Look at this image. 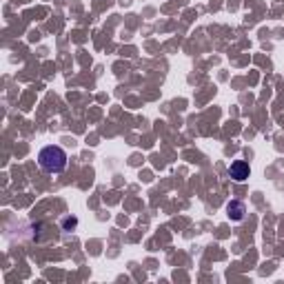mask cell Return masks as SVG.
I'll return each mask as SVG.
<instances>
[{"instance_id": "6da1fadb", "label": "cell", "mask_w": 284, "mask_h": 284, "mask_svg": "<svg viewBox=\"0 0 284 284\" xmlns=\"http://www.w3.org/2000/svg\"><path fill=\"white\" fill-rule=\"evenodd\" d=\"M67 151L58 144H49L38 151V167L45 173H62L67 169Z\"/></svg>"}, {"instance_id": "277c9868", "label": "cell", "mask_w": 284, "mask_h": 284, "mask_svg": "<svg viewBox=\"0 0 284 284\" xmlns=\"http://www.w3.org/2000/svg\"><path fill=\"white\" fill-rule=\"evenodd\" d=\"M76 224H78V220H76V218H67L65 222H62V227L69 229V227H76Z\"/></svg>"}, {"instance_id": "3957f363", "label": "cell", "mask_w": 284, "mask_h": 284, "mask_svg": "<svg viewBox=\"0 0 284 284\" xmlns=\"http://www.w3.org/2000/svg\"><path fill=\"white\" fill-rule=\"evenodd\" d=\"M227 216L231 222H242L247 216V207H245V202H240V200H231L229 205H227Z\"/></svg>"}, {"instance_id": "7a4b0ae2", "label": "cell", "mask_w": 284, "mask_h": 284, "mask_svg": "<svg viewBox=\"0 0 284 284\" xmlns=\"http://www.w3.org/2000/svg\"><path fill=\"white\" fill-rule=\"evenodd\" d=\"M229 176L233 178L235 182H245L249 176H251V167H249V162L245 160H235V162H231V167H229Z\"/></svg>"}]
</instances>
